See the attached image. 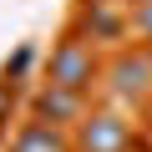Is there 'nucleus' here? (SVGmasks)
Here are the masks:
<instances>
[{"label": "nucleus", "mask_w": 152, "mask_h": 152, "mask_svg": "<svg viewBox=\"0 0 152 152\" xmlns=\"http://www.w3.org/2000/svg\"><path fill=\"white\" fill-rule=\"evenodd\" d=\"M96 81H102V61H96V51H91L81 36H66V41H56V46H51V61H46V86H61V91L86 96Z\"/></svg>", "instance_id": "obj_1"}, {"label": "nucleus", "mask_w": 152, "mask_h": 152, "mask_svg": "<svg viewBox=\"0 0 152 152\" xmlns=\"http://www.w3.org/2000/svg\"><path fill=\"white\" fill-rule=\"evenodd\" d=\"M107 91L117 102H132V107H147L152 102V51L137 46V51H117L107 61Z\"/></svg>", "instance_id": "obj_2"}, {"label": "nucleus", "mask_w": 152, "mask_h": 152, "mask_svg": "<svg viewBox=\"0 0 152 152\" xmlns=\"http://www.w3.org/2000/svg\"><path fill=\"white\" fill-rule=\"evenodd\" d=\"M132 122L117 112H86V122L76 127V152H132Z\"/></svg>", "instance_id": "obj_3"}, {"label": "nucleus", "mask_w": 152, "mask_h": 152, "mask_svg": "<svg viewBox=\"0 0 152 152\" xmlns=\"http://www.w3.org/2000/svg\"><path fill=\"white\" fill-rule=\"evenodd\" d=\"M31 117L36 122H51V127H81L86 122V96H76V91H61V86H36L31 91Z\"/></svg>", "instance_id": "obj_4"}, {"label": "nucleus", "mask_w": 152, "mask_h": 152, "mask_svg": "<svg viewBox=\"0 0 152 152\" xmlns=\"http://www.w3.org/2000/svg\"><path fill=\"white\" fill-rule=\"evenodd\" d=\"M10 152H71V142H66V132L61 127H51V122H20L15 127V137H10Z\"/></svg>", "instance_id": "obj_5"}, {"label": "nucleus", "mask_w": 152, "mask_h": 152, "mask_svg": "<svg viewBox=\"0 0 152 152\" xmlns=\"http://www.w3.org/2000/svg\"><path fill=\"white\" fill-rule=\"evenodd\" d=\"M81 26L91 31V41H122V31L132 26V15H122L112 0H86L81 5Z\"/></svg>", "instance_id": "obj_6"}, {"label": "nucleus", "mask_w": 152, "mask_h": 152, "mask_svg": "<svg viewBox=\"0 0 152 152\" xmlns=\"http://www.w3.org/2000/svg\"><path fill=\"white\" fill-rule=\"evenodd\" d=\"M31 66H36V46L26 41V46H15V56H5V66H0V81L20 86L26 76H31Z\"/></svg>", "instance_id": "obj_7"}, {"label": "nucleus", "mask_w": 152, "mask_h": 152, "mask_svg": "<svg viewBox=\"0 0 152 152\" xmlns=\"http://www.w3.org/2000/svg\"><path fill=\"white\" fill-rule=\"evenodd\" d=\"M132 31H137L142 46L152 51V0H137V10H132Z\"/></svg>", "instance_id": "obj_8"}, {"label": "nucleus", "mask_w": 152, "mask_h": 152, "mask_svg": "<svg viewBox=\"0 0 152 152\" xmlns=\"http://www.w3.org/2000/svg\"><path fill=\"white\" fill-rule=\"evenodd\" d=\"M15 96H20V86L0 81V132H5V127H10V117H15Z\"/></svg>", "instance_id": "obj_9"}, {"label": "nucleus", "mask_w": 152, "mask_h": 152, "mask_svg": "<svg viewBox=\"0 0 152 152\" xmlns=\"http://www.w3.org/2000/svg\"><path fill=\"white\" fill-rule=\"evenodd\" d=\"M147 122H152V102H147Z\"/></svg>", "instance_id": "obj_10"}]
</instances>
